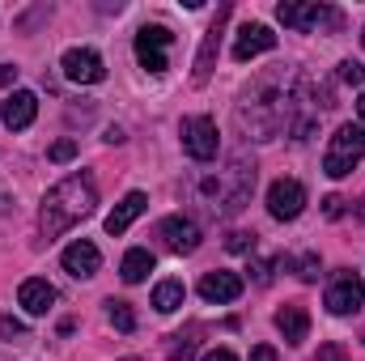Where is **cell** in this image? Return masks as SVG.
I'll use <instances>...</instances> for the list:
<instances>
[{
	"label": "cell",
	"mask_w": 365,
	"mask_h": 361,
	"mask_svg": "<svg viewBox=\"0 0 365 361\" xmlns=\"http://www.w3.org/2000/svg\"><path fill=\"white\" fill-rule=\"evenodd\" d=\"M98 204V191H93V179L86 175H68L64 183H56L47 195H43V234L47 238H60L64 230H73L77 221H86Z\"/></svg>",
	"instance_id": "obj_1"
},
{
	"label": "cell",
	"mask_w": 365,
	"mask_h": 361,
	"mask_svg": "<svg viewBox=\"0 0 365 361\" xmlns=\"http://www.w3.org/2000/svg\"><path fill=\"white\" fill-rule=\"evenodd\" d=\"M365 158V128L361 123H340L327 153H323V175L327 179H344L357 162Z\"/></svg>",
	"instance_id": "obj_2"
},
{
	"label": "cell",
	"mask_w": 365,
	"mask_h": 361,
	"mask_svg": "<svg viewBox=\"0 0 365 361\" xmlns=\"http://www.w3.org/2000/svg\"><path fill=\"white\" fill-rule=\"evenodd\" d=\"M276 17H280L289 30H319V26H327V30H340V26H344L340 9H331V4H319V0H306V4H297V0H284V4H276Z\"/></svg>",
	"instance_id": "obj_3"
},
{
	"label": "cell",
	"mask_w": 365,
	"mask_h": 361,
	"mask_svg": "<svg viewBox=\"0 0 365 361\" xmlns=\"http://www.w3.org/2000/svg\"><path fill=\"white\" fill-rule=\"evenodd\" d=\"M170 47H175V34L166 26H140V34H136V60H140L145 73L162 77L170 68Z\"/></svg>",
	"instance_id": "obj_4"
},
{
	"label": "cell",
	"mask_w": 365,
	"mask_h": 361,
	"mask_svg": "<svg viewBox=\"0 0 365 361\" xmlns=\"http://www.w3.org/2000/svg\"><path fill=\"white\" fill-rule=\"evenodd\" d=\"M182 136V149L195 158V162H212L217 158V149H221V136H217V123L208 119V115H187L179 128Z\"/></svg>",
	"instance_id": "obj_5"
},
{
	"label": "cell",
	"mask_w": 365,
	"mask_h": 361,
	"mask_svg": "<svg viewBox=\"0 0 365 361\" xmlns=\"http://www.w3.org/2000/svg\"><path fill=\"white\" fill-rule=\"evenodd\" d=\"M323 302H327L331 315H353V310H361L365 306V280L357 272H336Z\"/></svg>",
	"instance_id": "obj_6"
},
{
	"label": "cell",
	"mask_w": 365,
	"mask_h": 361,
	"mask_svg": "<svg viewBox=\"0 0 365 361\" xmlns=\"http://www.w3.org/2000/svg\"><path fill=\"white\" fill-rule=\"evenodd\" d=\"M302 208H306V187L297 179H276L268 187V213L276 221H297Z\"/></svg>",
	"instance_id": "obj_7"
},
{
	"label": "cell",
	"mask_w": 365,
	"mask_h": 361,
	"mask_svg": "<svg viewBox=\"0 0 365 361\" xmlns=\"http://www.w3.org/2000/svg\"><path fill=\"white\" fill-rule=\"evenodd\" d=\"M60 68H64V77H68V81H77V86H98V81L106 77L102 56L90 51V47H73V51H64Z\"/></svg>",
	"instance_id": "obj_8"
},
{
	"label": "cell",
	"mask_w": 365,
	"mask_h": 361,
	"mask_svg": "<svg viewBox=\"0 0 365 361\" xmlns=\"http://www.w3.org/2000/svg\"><path fill=\"white\" fill-rule=\"evenodd\" d=\"M276 47V34L264 26V21H247L242 30H238V39H234V60L238 64H247V60H255V56H264V51H272Z\"/></svg>",
	"instance_id": "obj_9"
},
{
	"label": "cell",
	"mask_w": 365,
	"mask_h": 361,
	"mask_svg": "<svg viewBox=\"0 0 365 361\" xmlns=\"http://www.w3.org/2000/svg\"><path fill=\"white\" fill-rule=\"evenodd\" d=\"M158 238H162L175 255H191V251L200 247V225L187 221V217H166V221L158 225Z\"/></svg>",
	"instance_id": "obj_10"
},
{
	"label": "cell",
	"mask_w": 365,
	"mask_h": 361,
	"mask_svg": "<svg viewBox=\"0 0 365 361\" xmlns=\"http://www.w3.org/2000/svg\"><path fill=\"white\" fill-rule=\"evenodd\" d=\"M60 264L68 276H77V280H86L93 272L102 268V251L93 247L90 238H81V243H73V247H64V255H60Z\"/></svg>",
	"instance_id": "obj_11"
},
{
	"label": "cell",
	"mask_w": 365,
	"mask_h": 361,
	"mask_svg": "<svg viewBox=\"0 0 365 361\" xmlns=\"http://www.w3.org/2000/svg\"><path fill=\"white\" fill-rule=\"evenodd\" d=\"M200 298L204 302H234V298H242V276L238 272H204V280H200Z\"/></svg>",
	"instance_id": "obj_12"
},
{
	"label": "cell",
	"mask_w": 365,
	"mask_h": 361,
	"mask_svg": "<svg viewBox=\"0 0 365 361\" xmlns=\"http://www.w3.org/2000/svg\"><path fill=\"white\" fill-rule=\"evenodd\" d=\"M34 115H38V93H30V90H13L9 93V102H4V111H0V119H4L13 132L30 128Z\"/></svg>",
	"instance_id": "obj_13"
},
{
	"label": "cell",
	"mask_w": 365,
	"mask_h": 361,
	"mask_svg": "<svg viewBox=\"0 0 365 361\" xmlns=\"http://www.w3.org/2000/svg\"><path fill=\"white\" fill-rule=\"evenodd\" d=\"M145 208H149V195H145V191H128V195L110 208V217H106V234H123Z\"/></svg>",
	"instance_id": "obj_14"
},
{
	"label": "cell",
	"mask_w": 365,
	"mask_h": 361,
	"mask_svg": "<svg viewBox=\"0 0 365 361\" xmlns=\"http://www.w3.org/2000/svg\"><path fill=\"white\" fill-rule=\"evenodd\" d=\"M225 17H230V4L217 9V21H212L204 47H200V56H195V86H204V81L212 77V56H217V43H221V26H225Z\"/></svg>",
	"instance_id": "obj_15"
},
{
	"label": "cell",
	"mask_w": 365,
	"mask_h": 361,
	"mask_svg": "<svg viewBox=\"0 0 365 361\" xmlns=\"http://www.w3.org/2000/svg\"><path fill=\"white\" fill-rule=\"evenodd\" d=\"M17 302L26 306V315H47V310H51V302H56V289H51L43 276H30V280H21Z\"/></svg>",
	"instance_id": "obj_16"
},
{
	"label": "cell",
	"mask_w": 365,
	"mask_h": 361,
	"mask_svg": "<svg viewBox=\"0 0 365 361\" xmlns=\"http://www.w3.org/2000/svg\"><path fill=\"white\" fill-rule=\"evenodd\" d=\"M276 327H280V336H284L289 345H302L306 332H310V315H306L302 306H280V310H276Z\"/></svg>",
	"instance_id": "obj_17"
},
{
	"label": "cell",
	"mask_w": 365,
	"mask_h": 361,
	"mask_svg": "<svg viewBox=\"0 0 365 361\" xmlns=\"http://www.w3.org/2000/svg\"><path fill=\"white\" fill-rule=\"evenodd\" d=\"M153 272V255L145 251V247H132L128 255H123V264H119V276L128 280V285H136V280H145Z\"/></svg>",
	"instance_id": "obj_18"
},
{
	"label": "cell",
	"mask_w": 365,
	"mask_h": 361,
	"mask_svg": "<svg viewBox=\"0 0 365 361\" xmlns=\"http://www.w3.org/2000/svg\"><path fill=\"white\" fill-rule=\"evenodd\" d=\"M182 298H187L182 280H162V285L153 289V310H162V315H175V310L182 306Z\"/></svg>",
	"instance_id": "obj_19"
},
{
	"label": "cell",
	"mask_w": 365,
	"mask_h": 361,
	"mask_svg": "<svg viewBox=\"0 0 365 361\" xmlns=\"http://www.w3.org/2000/svg\"><path fill=\"white\" fill-rule=\"evenodd\" d=\"M106 306H110L106 315H110V323H115L119 332H136V315H132V306H128V302H115V298H110Z\"/></svg>",
	"instance_id": "obj_20"
},
{
	"label": "cell",
	"mask_w": 365,
	"mask_h": 361,
	"mask_svg": "<svg viewBox=\"0 0 365 361\" xmlns=\"http://www.w3.org/2000/svg\"><path fill=\"white\" fill-rule=\"evenodd\" d=\"M340 81H344V86H365V64L344 60V64H340Z\"/></svg>",
	"instance_id": "obj_21"
},
{
	"label": "cell",
	"mask_w": 365,
	"mask_h": 361,
	"mask_svg": "<svg viewBox=\"0 0 365 361\" xmlns=\"http://www.w3.org/2000/svg\"><path fill=\"white\" fill-rule=\"evenodd\" d=\"M47 158H51V162H73V158H77V141H68V136H64V141H56Z\"/></svg>",
	"instance_id": "obj_22"
},
{
	"label": "cell",
	"mask_w": 365,
	"mask_h": 361,
	"mask_svg": "<svg viewBox=\"0 0 365 361\" xmlns=\"http://www.w3.org/2000/svg\"><path fill=\"white\" fill-rule=\"evenodd\" d=\"M225 247H230V251H238V255H242V251H255V234H247V230H234V234L225 238Z\"/></svg>",
	"instance_id": "obj_23"
},
{
	"label": "cell",
	"mask_w": 365,
	"mask_h": 361,
	"mask_svg": "<svg viewBox=\"0 0 365 361\" xmlns=\"http://www.w3.org/2000/svg\"><path fill=\"white\" fill-rule=\"evenodd\" d=\"M0 336H4V340H21V336H26V323H17V319L4 315V319H0Z\"/></svg>",
	"instance_id": "obj_24"
},
{
	"label": "cell",
	"mask_w": 365,
	"mask_h": 361,
	"mask_svg": "<svg viewBox=\"0 0 365 361\" xmlns=\"http://www.w3.org/2000/svg\"><path fill=\"white\" fill-rule=\"evenodd\" d=\"M297 276H302V280H314V276H319V260H314V255H302V260H297Z\"/></svg>",
	"instance_id": "obj_25"
},
{
	"label": "cell",
	"mask_w": 365,
	"mask_h": 361,
	"mask_svg": "<svg viewBox=\"0 0 365 361\" xmlns=\"http://www.w3.org/2000/svg\"><path fill=\"white\" fill-rule=\"evenodd\" d=\"M323 213H327V217H340V213H344V200H340V195H327V200H323Z\"/></svg>",
	"instance_id": "obj_26"
},
{
	"label": "cell",
	"mask_w": 365,
	"mask_h": 361,
	"mask_svg": "<svg viewBox=\"0 0 365 361\" xmlns=\"http://www.w3.org/2000/svg\"><path fill=\"white\" fill-rule=\"evenodd\" d=\"M251 361H276V349L259 345V349H251Z\"/></svg>",
	"instance_id": "obj_27"
},
{
	"label": "cell",
	"mask_w": 365,
	"mask_h": 361,
	"mask_svg": "<svg viewBox=\"0 0 365 361\" xmlns=\"http://www.w3.org/2000/svg\"><path fill=\"white\" fill-rule=\"evenodd\" d=\"M200 361H238V357H234L230 349H212V353H204Z\"/></svg>",
	"instance_id": "obj_28"
},
{
	"label": "cell",
	"mask_w": 365,
	"mask_h": 361,
	"mask_svg": "<svg viewBox=\"0 0 365 361\" xmlns=\"http://www.w3.org/2000/svg\"><path fill=\"white\" fill-rule=\"evenodd\" d=\"M13 77H17V68H13V64H0V90L13 86Z\"/></svg>",
	"instance_id": "obj_29"
},
{
	"label": "cell",
	"mask_w": 365,
	"mask_h": 361,
	"mask_svg": "<svg viewBox=\"0 0 365 361\" xmlns=\"http://www.w3.org/2000/svg\"><path fill=\"white\" fill-rule=\"evenodd\" d=\"M314 361H344L340 357V349H336V345H327V349H319V357Z\"/></svg>",
	"instance_id": "obj_30"
},
{
	"label": "cell",
	"mask_w": 365,
	"mask_h": 361,
	"mask_svg": "<svg viewBox=\"0 0 365 361\" xmlns=\"http://www.w3.org/2000/svg\"><path fill=\"white\" fill-rule=\"evenodd\" d=\"M357 111H361V123H365V93H361V102H357Z\"/></svg>",
	"instance_id": "obj_31"
},
{
	"label": "cell",
	"mask_w": 365,
	"mask_h": 361,
	"mask_svg": "<svg viewBox=\"0 0 365 361\" xmlns=\"http://www.w3.org/2000/svg\"><path fill=\"white\" fill-rule=\"evenodd\" d=\"M361 47H365V30H361Z\"/></svg>",
	"instance_id": "obj_32"
},
{
	"label": "cell",
	"mask_w": 365,
	"mask_h": 361,
	"mask_svg": "<svg viewBox=\"0 0 365 361\" xmlns=\"http://www.w3.org/2000/svg\"><path fill=\"white\" fill-rule=\"evenodd\" d=\"M361 217H365V204H361Z\"/></svg>",
	"instance_id": "obj_33"
},
{
	"label": "cell",
	"mask_w": 365,
	"mask_h": 361,
	"mask_svg": "<svg viewBox=\"0 0 365 361\" xmlns=\"http://www.w3.org/2000/svg\"><path fill=\"white\" fill-rule=\"evenodd\" d=\"M128 361H132V357H128Z\"/></svg>",
	"instance_id": "obj_34"
}]
</instances>
